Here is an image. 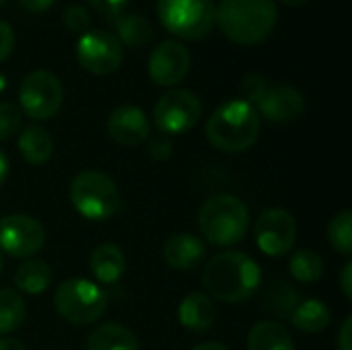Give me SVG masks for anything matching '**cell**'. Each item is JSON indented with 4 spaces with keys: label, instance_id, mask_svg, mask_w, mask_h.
Listing matches in <instances>:
<instances>
[{
    "label": "cell",
    "instance_id": "cell-13",
    "mask_svg": "<svg viewBox=\"0 0 352 350\" xmlns=\"http://www.w3.org/2000/svg\"><path fill=\"white\" fill-rule=\"evenodd\" d=\"M190 52L184 43L167 39L161 41L148 58V76L159 87H173L190 72Z\"/></svg>",
    "mask_w": 352,
    "mask_h": 350
},
{
    "label": "cell",
    "instance_id": "cell-17",
    "mask_svg": "<svg viewBox=\"0 0 352 350\" xmlns=\"http://www.w3.org/2000/svg\"><path fill=\"white\" fill-rule=\"evenodd\" d=\"M179 324L190 332H206L217 322V305L206 293H190L177 309Z\"/></svg>",
    "mask_w": 352,
    "mask_h": 350
},
{
    "label": "cell",
    "instance_id": "cell-40",
    "mask_svg": "<svg viewBox=\"0 0 352 350\" xmlns=\"http://www.w3.org/2000/svg\"><path fill=\"white\" fill-rule=\"evenodd\" d=\"M192 350H229L225 344H219V342H204V344H198Z\"/></svg>",
    "mask_w": 352,
    "mask_h": 350
},
{
    "label": "cell",
    "instance_id": "cell-30",
    "mask_svg": "<svg viewBox=\"0 0 352 350\" xmlns=\"http://www.w3.org/2000/svg\"><path fill=\"white\" fill-rule=\"evenodd\" d=\"M62 23L72 33H87L91 27V14L80 4H70L62 12Z\"/></svg>",
    "mask_w": 352,
    "mask_h": 350
},
{
    "label": "cell",
    "instance_id": "cell-2",
    "mask_svg": "<svg viewBox=\"0 0 352 350\" xmlns=\"http://www.w3.org/2000/svg\"><path fill=\"white\" fill-rule=\"evenodd\" d=\"M260 116L245 99L221 103L206 122L208 142L223 153H243L258 140Z\"/></svg>",
    "mask_w": 352,
    "mask_h": 350
},
{
    "label": "cell",
    "instance_id": "cell-20",
    "mask_svg": "<svg viewBox=\"0 0 352 350\" xmlns=\"http://www.w3.org/2000/svg\"><path fill=\"white\" fill-rule=\"evenodd\" d=\"M87 350H140L138 338L122 324H103L89 334Z\"/></svg>",
    "mask_w": 352,
    "mask_h": 350
},
{
    "label": "cell",
    "instance_id": "cell-12",
    "mask_svg": "<svg viewBox=\"0 0 352 350\" xmlns=\"http://www.w3.org/2000/svg\"><path fill=\"white\" fill-rule=\"evenodd\" d=\"M258 248L272 258L287 256L297 241V223L289 210L266 208L254 227Z\"/></svg>",
    "mask_w": 352,
    "mask_h": 350
},
{
    "label": "cell",
    "instance_id": "cell-5",
    "mask_svg": "<svg viewBox=\"0 0 352 350\" xmlns=\"http://www.w3.org/2000/svg\"><path fill=\"white\" fill-rule=\"evenodd\" d=\"M74 210L89 221L111 219L122 204L116 182L101 171H80L68 190Z\"/></svg>",
    "mask_w": 352,
    "mask_h": 350
},
{
    "label": "cell",
    "instance_id": "cell-1",
    "mask_svg": "<svg viewBox=\"0 0 352 350\" xmlns=\"http://www.w3.org/2000/svg\"><path fill=\"white\" fill-rule=\"evenodd\" d=\"M202 283L210 299L223 303H241L258 291L262 283V270L252 256L237 250H227L208 260Z\"/></svg>",
    "mask_w": 352,
    "mask_h": 350
},
{
    "label": "cell",
    "instance_id": "cell-44",
    "mask_svg": "<svg viewBox=\"0 0 352 350\" xmlns=\"http://www.w3.org/2000/svg\"><path fill=\"white\" fill-rule=\"evenodd\" d=\"M4 2H6V0H0V6H2V4H4Z\"/></svg>",
    "mask_w": 352,
    "mask_h": 350
},
{
    "label": "cell",
    "instance_id": "cell-22",
    "mask_svg": "<svg viewBox=\"0 0 352 350\" xmlns=\"http://www.w3.org/2000/svg\"><path fill=\"white\" fill-rule=\"evenodd\" d=\"M293 326L305 334H318L322 330H326L332 322V314L330 307L320 301V299H307V301H299V305L293 309L291 318Z\"/></svg>",
    "mask_w": 352,
    "mask_h": 350
},
{
    "label": "cell",
    "instance_id": "cell-16",
    "mask_svg": "<svg viewBox=\"0 0 352 350\" xmlns=\"http://www.w3.org/2000/svg\"><path fill=\"white\" fill-rule=\"evenodd\" d=\"M163 258L167 266L179 272L198 268L206 258V245L192 233H175L163 245Z\"/></svg>",
    "mask_w": 352,
    "mask_h": 350
},
{
    "label": "cell",
    "instance_id": "cell-43",
    "mask_svg": "<svg viewBox=\"0 0 352 350\" xmlns=\"http://www.w3.org/2000/svg\"><path fill=\"white\" fill-rule=\"evenodd\" d=\"M0 272H2V254H0Z\"/></svg>",
    "mask_w": 352,
    "mask_h": 350
},
{
    "label": "cell",
    "instance_id": "cell-29",
    "mask_svg": "<svg viewBox=\"0 0 352 350\" xmlns=\"http://www.w3.org/2000/svg\"><path fill=\"white\" fill-rule=\"evenodd\" d=\"M21 120H23V111L19 109V105L2 101L0 103V140H8L10 136H14L21 130Z\"/></svg>",
    "mask_w": 352,
    "mask_h": 350
},
{
    "label": "cell",
    "instance_id": "cell-15",
    "mask_svg": "<svg viewBox=\"0 0 352 350\" xmlns=\"http://www.w3.org/2000/svg\"><path fill=\"white\" fill-rule=\"evenodd\" d=\"M107 134L122 146H136L151 134L146 113L136 105H120L107 118Z\"/></svg>",
    "mask_w": 352,
    "mask_h": 350
},
{
    "label": "cell",
    "instance_id": "cell-25",
    "mask_svg": "<svg viewBox=\"0 0 352 350\" xmlns=\"http://www.w3.org/2000/svg\"><path fill=\"white\" fill-rule=\"evenodd\" d=\"M27 316V305L19 291L0 289V336L14 332L23 326Z\"/></svg>",
    "mask_w": 352,
    "mask_h": 350
},
{
    "label": "cell",
    "instance_id": "cell-6",
    "mask_svg": "<svg viewBox=\"0 0 352 350\" xmlns=\"http://www.w3.org/2000/svg\"><path fill=\"white\" fill-rule=\"evenodd\" d=\"M54 307L66 322L74 326H89L107 309V295L89 278H66L56 289Z\"/></svg>",
    "mask_w": 352,
    "mask_h": 350
},
{
    "label": "cell",
    "instance_id": "cell-36",
    "mask_svg": "<svg viewBox=\"0 0 352 350\" xmlns=\"http://www.w3.org/2000/svg\"><path fill=\"white\" fill-rule=\"evenodd\" d=\"M19 2L23 4L25 10H29L33 14H41V12L50 10L54 4V0H19Z\"/></svg>",
    "mask_w": 352,
    "mask_h": 350
},
{
    "label": "cell",
    "instance_id": "cell-38",
    "mask_svg": "<svg viewBox=\"0 0 352 350\" xmlns=\"http://www.w3.org/2000/svg\"><path fill=\"white\" fill-rule=\"evenodd\" d=\"M0 350H27V347L14 338H8V336H2L0 338Z\"/></svg>",
    "mask_w": 352,
    "mask_h": 350
},
{
    "label": "cell",
    "instance_id": "cell-23",
    "mask_svg": "<svg viewBox=\"0 0 352 350\" xmlns=\"http://www.w3.org/2000/svg\"><path fill=\"white\" fill-rule=\"evenodd\" d=\"M116 37L130 47H144L153 39V25L142 14H116L111 17Z\"/></svg>",
    "mask_w": 352,
    "mask_h": 350
},
{
    "label": "cell",
    "instance_id": "cell-8",
    "mask_svg": "<svg viewBox=\"0 0 352 350\" xmlns=\"http://www.w3.org/2000/svg\"><path fill=\"white\" fill-rule=\"evenodd\" d=\"M64 101V89L60 78L50 70L29 72L19 87V103L25 116L31 120H50L54 118Z\"/></svg>",
    "mask_w": 352,
    "mask_h": 350
},
{
    "label": "cell",
    "instance_id": "cell-19",
    "mask_svg": "<svg viewBox=\"0 0 352 350\" xmlns=\"http://www.w3.org/2000/svg\"><path fill=\"white\" fill-rule=\"evenodd\" d=\"M19 153L29 165H43L54 155V138L43 126L31 124L19 134Z\"/></svg>",
    "mask_w": 352,
    "mask_h": 350
},
{
    "label": "cell",
    "instance_id": "cell-24",
    "mask_svg": "<svg viewBox=\"0 0 352 350\" xmlns=\"http://www.w3.org/2000/svg\"><path fill=\"white\" fill-rule=\"evenodd\" d=\"M52 283V268L41 258H29L14 272V285L27 295H39L47 291Z\"/></svg>",
    "mask_w": 352,
    "mask_h": 350
},
{
    "label": "cell",
    "instance_id": "cell-33",
    "mask_svg": "<svg viewBox=\"0 0 352 350\" xmlns=\"http://www.w3.org/2000/svg\"><path fill=\"white\" fill-rule=\"evenodd\" d=\"M14 47V31L6 21H0V62L10 56Z\"/></svg>",
    "mask_w": 352,
    "mask_h": 350
},
{
    "label": "cell",
    "instance_id": "cell-26",
    "mask_svg": "<svg viewBox=\"0 0 352 350\" xmlns=\"http://www.w3.org/2000/svg\"><path fill=\"white\" fill-rule=\"evenodd\" d=\"M289 270H291L295 281L305 283V285H314L324 276L326 268H324V260H322L320 254H316L309 248H303V250H297L291 256Z\"/></svg>",
    "mask_w": 352,
    "mask_h": 350
},
{
    "label": "cell",
    "instance_id": "cell-21",
    "mask_svg": "<svg viewBox=\"0 0 352 350\" xmlns=\"http://www.w3.org/2000/svg\"><path fill=\"white\" fill-rule=\"evenodd\" d=\"M248 350H295V342L283 324L260 322L250 330Z\"/></svg>",
    "mask_w": 352,
    "mask_h": 350
},
{
    "label": "cell",
    "instance_id": "cell-41",
    "mask_svg": "<svg viewBox=\"0 0 352 350\" xmlns=\"http://www.w3.org/2000/svg\"><path fill=\"white\" fill-rule=\"evenodd\" d=\"M283 4H289V6H301V4H305V2H309V0H280Z\"/></svg>",
    "mask_w": 352,
    "mask_h": 350
},
{
    "label": "cell",
    "instance_id": "cell-39",
    "mask_svg": "<svg viewBox=\"0 0 352 350\" xmlns=\"http://www.w3.org/2000/svg\"><path fill=\"white\" fill-rule=\"evenodd\" d=\"M6 177H8V159H6V155L0 151V188H2V184L6 182Z\"/></svg>",
    "mask_w": 352,
    "mask_h": 350
},
{
    "label": "cell",
    "instance_id": "cell-3",
    "mask_svg": "<svg viewBox=\"0 0 352 350\" xmlns=\"http://www.w3.org/2000/svg\"><path fill=\"white\" fill-rule=\"evenodd\" d=\"M274 0H221L217 21L223 33L239 45H258L276 27Z\"/></svg>",
    "mask_w": 352,
    "mask_h": 350
},
{
    "label": "cell",
    "instance_id": "cell-10",
    "mask_svg": "<svg viewBox=\"0 0 352 350\" xmlns=\"http://www.w3.org/2000/svg\"><path fill=\"white\" fill-rule=\"evenodd\" d=\"M76 60L87 72L105 76L122 66L124 47L113 33L101 29H89L87 33L80 35L76 43Z\"/></svg>",
    "mask_w": 352,
    "mask_h": 350
},
{
    "label": "cell",
    "instance_id": "cell-34",
    "mask_svg": "<svg viewBox=\"0 0 352 350\" xmlns=\"http://www.w3.org/2000/svg\"><path fill=\"white\" fill-rule=\"evenodd\" d=\"M95 10H99L101 14H107V17H116V14H122L124 6L128 4V0H87Z\"/></svg>",
    "mask_w": 352,
    "mask_h": 350
},
{
    "label": "cell",
    "instance_id": "cell-27",
    "mask_svg": "<svg viewBox=\"0 0 352 350\" xmlns=\"http://www.w3.org/2000/svg\"><path fill=\"white\" fill-rule=\"evenodd\" d=\"M266 307L274 311L278 318H291L293 309L299 305V293L295 287H291L285 281H276L268 287L266 295Z\"/></svg>",
    "mask_w": 352,
    "mask_h": 350
},
{
    "label": "cell",
    "instance_id": "cell-9",
    "mask_svg": "<svg viewBox=\"0 0 352 350\" xmlns=\"http://www.w3.org/2000/svg\"><path fill=\"white\" fill-rule=\"evenodd\" d=\"M153 118L161 134H184L200 122L202 103L198 95L188 89H171L157 101Z\"/></svg>",
    "mask_w": 352,
    "mask_h": 350
},
{
    "label": "cell",
    "instance_id": "cell-4",
    "mask_svg": "<svg viewBox=\"0 0 352 350\" xmlns=\"http://www.w3.org/2000/svg\"><path fill=\"white\" fill-rule=\"evenodd\" d=\"M198 229L210 245H235L250 229V210L237 196H210L198 210Z\"/></svg>",
    "mask_w": 352,
    "mask_h": 350
},
{
    "label": "cell",
    "instance_id": "cell-32",
    "mask_svg": "<svg viewBox=\"0 0 352 350\" xmlns=\"http://www.w3.org/2000/svg\"><path fill=\"white\" fill-rule=\"evenodd\" d=\"M266 87H268V80L262 74H248L245 80H243V91L248 95L245 101H250L254 105L260 99V95L266 91Z\"/></svg>",
    "mask_w": 352,
    "mask_h": 350
},
{
    "label": "cell",
    "instance_id": "cell-7",
    "mask_svg": "<svg viewBox=\"0 0 352 350\" xmlns=\"http://www.w3.org/2000/svg\"><path fill=\"white\" fill-rule=\"evenodd\" d=\"M161 25L182 39H202L217 23L214 0H157Z\"/></svg>",
    "mask_w": 352,
    "mask_h": 350
},
{
    "label": "cell",
    "instance_id": "cell-35",
    "mask_svg": "<svg viewBox=\"0 0 352 350\" xmlns=\"http://www.w3.org/2000/svg\"><path fill=\"white\" fill-rule=\"evenodd\" d=\"M336 344H338V350H352V318L344 320Z\"/></svg>",
    "mask_w": 352,
    "mask_h": 350
},
{
    "label": "cell",
    "instance_id": "cell-42",
    "mask_svg": "<svg viewBox=\"0 0 352 350\" xmlns=\"http://www.w3.org/2000/svg\"><path fill=\"white\" fill-rule=\"evenodd\" d=\"M4 87H6V78H4V76L0 74V91H2Z\"/></svg>",
    "mask_w": 352,
    "mask_h": 350
},
{
    "label": "cell",
    "instance_id": "cell-37",
    "mask_svg": "<svg viewBox=\"0 0 352 350\" xmlns=\"http://www.w3.org/2000/svg\"><path fill=\"white\" fill-rule=\"evenodd\" d=\"M340 287H342L344 297L351 301L352 299V262H346V264H344V268H342V274H340Z\"/></svg>",
    "mask_w": 352,
    "mask_h": 350
},
{
    "label": "cell",
    "instance_id": "cell-18",
    "mask_svg": "<svg viewBox=\"0 0 352 350\" xmlns=\"http://www.w3.org/2000/svg\"><path fill=\"white\" fill-rule=\"evenodd\" d=\"M89 266L97 283L116 285L126 272V256L116 243H101L91 252Z\"/></svg>",
    "mask_w": 352,
    "mask_h": 350
},
{
    "label": "cell",
    "instance_id": "cell-28",
    "mask_svg": "<svg viewBox=\"0 0 352 350\" xmlns=\"http://www.w3.org/2000/svg\"><path fill=\"white\" fill-rule=\"evenodd\" d=\"M328 241L330 245L342 254V256H351L352 254V212L351 210H342L338 212L330 225H328Z\"/></svg>",
    "mask_w": 352,
    "mask_h": 350
},
{
    "label": "cell",
    "instance_id": "cell-11",
    "mask_svg": "<svg viewBox=\"0 0 352 350\" xmlns=\"http://www.w3.org/2000/svg\"><path fill=\"white\" fill-rule=\"evenodd\" d=\"M45 243L43 225L29 215H6L0 219V250L12 258H33Z\"/></svg>",
    "mask_w": 352,
    "mask_h": 350
},
{
    "label": "cell",
    "instance_id": "cell-31",
    "mask_svg": "<svg viewBox=\"0 0 352 350\" xmlns=\"http://www.w3.org/2000/svg\"><path fill=\"white\" fill-rule=\"evenodd\" d=\"M171 153H173V142H171V136L167 134H157L148 142V155L157 161H167Z\"/></svg>",
    "mask_w": 352,
    "mask_h": 350
},
{
    "label": "cell",
    "instance_id": "cell-14",
    "mask_svg": "<svg viewBox=\"0 0 352 350\" xmlns=\"http://www.w3.org/2000/svg\"><path fill=\"white\" fill-rule=\"evenodd\" d=\"M254 107L272 124H289L305 111V97L293 85H268Z\"/></svg>",
    "mask_w": 352,
    "mask_h": 350
}]
</instances>
